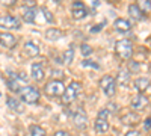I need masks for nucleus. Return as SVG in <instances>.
I'll use <instances>...</instances> for the list:
<instances>
[{
    "mask_svg": "<svg viewBox=\"0 0 151 136\" xmlns=\"http://www.w3.org/2000/svg\"><path fill=\"white\" fill-rule=\"evenodd\" d=\"M18 95H20V100L23 103H27V104H36L41 98L40 91L35 86H23L18 92Z\"/></svg>",
    "mask_w": 151,
    "mask_h": 136,
    "instance_id": "obj_1",
    "label": "nucleus"
},
{
    "mask_svg": "<svg viewBox=\"0 0 151 136\" xmlns=\"http://www.w3.org/2000/svg\"><path fill=\"white\" fill-rule=\"evenodd\" d=\"M115 53L121 60H129L133 56V42L130 40H119L115 44Z\"/></svg>",
    "mask_w": 151,
    "mask_h": 136,
    "instance_id": "obj_2",
    "label": "nucleus"
},
{
    "mask_svg": "<svg viewBox=\"0 0 151 136\" xmlns=\"http://www.w3.org/2000/svg\"><path fill=\"white\" fill-rule=\"evenodd\" d=\"M65 92V85L62 80L53 79L44 86V94L47 97H62Z\"/></svg>",
    "mask_w": 151,
    "mask_h": 136,
    "instance_id": "obj_3",
    "label": "nucleus"
},
{
    "mask_svg": "<svg viewBox=\"0 0 151 136\" xmlns=\"http://www.w3.org/2000/svg\"><path fill=\"white\" fill-rule=\"evenodd\" d=\"M79 92H80V83L79 82H71L67 86L64 95H62V103L64 104H71L76 98H77Z\"/></svg>",
    "mask_w": 151,
    "mask_h": 136,
    "instance_id": "obj_4",
    "label": "nucleus"
},
{
    "mask_svg": "<svg viewBox=\"0 0 151 136\" xmlns=\"http://www.w3.org/2000/svg\"><path fill=\"white\" fill-rule=\"evenodd\" d=\"M100 88L103 89V92L107 97H113L115 95V88H116V79L110 76V74H106L100 80Z\"/></svg>",
    "mask_w": 151,
    "mask_h": 136,
    "instance_id": "obj_5",
    "label": "nucleus"
},
{
    "mask_svg": "<svg viewBox=\"0 0 151 136\" xmlns=\"http://www.w3.org/2000/svg\"><path fill=\"white\" fill-rule=\"evenodd\" d=\"M0 27L6 29V30H14V29L17 30L21 27V21L14 15L3 14V15H0Z\"/></svg>",
    "mask_w": 151,
    "mask_h": 136,
    "instance_id": "obj_6",
    "label": "nucleus"
},
{
    "mask_svg": "<svg viewBox=\"0 0 151 136\" xmlns=\"http://www.w3.org/2000/svg\"><path fill=\"white\" fill-rule=\"evenodd\" d=\"M73 121H74L76 127H77L79 130L86 129V126H88V117H86L85 110H83L82 107H80V109H77V110L74 112V115H73Z\"/></svg>",
    "mask_w": 151,
    "mask_h": 136,
    "instance_id": "obj_7",
    "label": "nucleus"
},
{
    "mask_svg": "<svg viewBox=\"0 0 151 136\" xmlns=\"http://www.w3.org/2000/svg\"><path fill=\"white\" fill-rule=\"evenodd\" d=\"M71 14L76 20H82L88 15V9L82 2H74L73 6H71Z\"/></svg>",
    "mask_w": 151,
    "mask_h": 136,
    "instance_id": "obj_8",
    "label": "nucleus"
},
{
    "mask_svg": "<svg viewBox=\"0 0 151 136\" xmlns=\"http://www.w3.org/2000/svg\"><path fill=\"white\" fill-rule=\"evenodd\" d=\"M17 42H18V40L12 33H9V32H0V44H2L3 47L14 48L17 45Z\"/></svg>",
    "mask_w": 151,
    "mask_h": 136,
    "instance_id": "obj_9",
    "label": "nucleus"
},
{
    "mask_svg": "<svg viewBox=\"0 0 151 136\" xmlns=\"http://www.w3.org/2000/svg\"><path fill=\"white\" fill-rule=\"evenodd\" d=\"M30 74H32V79L35 82H42L45 73H44V65L41 62H33L30 67Z\"/></svg>",
    "mask_w": 151,
    "mask_h": 136,
    "instance_id": "obj_10",
    "label": "nucleus"
},
{
    "mask_svg": "<svg viewBox=\"0 0 151 136\" xmlns=\"http://www.w3.org/2000/svg\"><path fill=\"white\" fill-rule=\"evenodd\" d=\"M147 106H148V98L144 94H137L132 98V107L134 110H139L141 112V110H144Z\"/></svg>",
    "mask_w": 151,
    "mask_h": 136,
    "instance_id": "obj_11",
    "label": "nucleus"
},
{
    "mask_svg": "<svg viewBox=\"0 0 151 136\" xmlns=\"http://www.w3.org/2000/svg\"><path fill=\"white\" fill-rule=\"evenodd\" d=\"M6 106L14 110L17 114H23L24 112V106H23V101L20 98H15V97H6Z\"/></svg>",
    "mask_w": 151,
    "mask_h": 136,
    "instance_id": "obj_12",
    "label": "nucleus"
},
{
    "mask_svg": "<svg viewBox=\"0 0 151 136\" xmlns=\"http://www.w3.org/2000/svg\"><path fill=\"white\" fill-rule=\"evenodd\" d=\"M133 85H134L136 91L139 92V94H144V92L150 88V86H151L150 79H147V77H137V79L133 82Z\"/></svg>",
    "mask_w": 151,
    "mask_h": 136,
    "instance_id": "obj_13",
    "label": "nucleus"
},
{
    "mask_svg": "<svg viewBox=\"0 0 151 136\" xmlns=\"http://www.w3.org/2000/svg\"><path fill=\"white\" fill-rule=\"evenodd\" d=\"M94 129L97 132V135H104L109 130V122L106 118H97L94 122Z\"/></svg>",
    "mask_w": 151,
    "mask_h": 136,
    "instance_id": "obj_14",
    "label": "nucleus"
},
{
    "mask_svg": "<svg viewBox=\"0 0 151 136\" xmlns=\"http://www.w3.org/2000/svg\"><path fill=\"white\" fill-rule=\"evenodd\" d=\"M129 14H130V17H132L133 20H136V21H141V20L145 18V14L139 9L137 3H132V5H129Z\"/></svg>",
    "mask_w": 151,
    "mask_h": 136,
    "instance_id": "obj_15",
    "label": "nucleus"
},
{
    "mask_svg": "<svg viewBox=\"0 0 151 136\" xmlns=\"http://www.w3.org/2000/svg\"><path fill=\"white\" fill-rule=\"evenodd\" d=\"M121 121L127 126H136V124H139L141 119H139V115H137L136 112H127L125 115L121 117Z\"/></svg>",
    "mask_w": 151,
    "mask_h": 136,
    "instance_id": "obj_16",
    "label": "nucleus"
},
{
    "mask_svg": "<svg viewBox=\"0 0 151 136\" xmlns=\"http://www.w3.org/2000/svg\"><path fill=\"white\" fill-rule=\"evenodd\" d=\"M113 26L118 32H129L132 29V23L127 20V18H116L115 23H113Z\"/></svg>",
    "mask_w": 151,
    "mask_h": 136,
    "instance_id": "obj_17",
    "label": "nucleus"
},
{
    "mask_svg": "<svg viewBox=\"0 0 151 136\" xmlns=\"http://www.w3.org/2000/svg\"><path fill=\"white\" fill-rule=\"evenodd\" d=\"M23 53L26 55L27 58H35V56L40 55V48H38L33 42L27 41L26 44H24V47H23Z\"/></svg>",
    "mask_w": 151,
    "mask_h": 136,
    "instance_id": "obj_18",
    "label": "nucleus"
},
{
    "mask_svg": "<svg viewBox=\"0 0 151 136\" xmlns=\"http://www.w3.org/2000/svg\"><path fill=\"white\" fill-rule=\"evenodd\" d=\"M23 20L26 23H35V18H36V9L35 8H29L26 6L23 9V14H21Z\"/></svg>",
    "mask_w": 151,
    "mask_h": 136,
    "instance_id": "obj_19",
    "label": "nucleus"
},
{
    "mask_svg": "<svg viewBox=\"0 0 151 136\" xmlns=\"http://www.w3.org/2000/svg\"><path fill=\"white\" fill-rule=\"evenodd\" d=\"M129 82H130V71L125 70V68H121L118 76H116V83L125 86V85H129Z\"/></svg>",
    "mask_w": 151,
    "mask_h": 136,
    "instance_id": "obj_20",
    "label": "nucleus"
},
{
    "mask_svg": "<svg viewBox=\"0 0 151 136\" xmlns=\"http://www.w3.org/2000/svg\"><path fill=\"white\" fill-rule=\"evenodd\" d=\"M62 30L60 29H58V27H52V29H48L47 32H45V38L47 40H50V41H56V40H59V38H62Z\"/></svg>",
    "mask_w": 151,
    "mask_h": 136,
    "instance_id": "obj_21",
    "label": "nucleus"
},
{
    "mask_svg": "<svg viewBox=\"0 0 151 136\" xmlns=\"http://www.w3.org/2000/svg\"><path fill=\"white\" fill-rule=\"evenodd\" d=\"M29 130H30V136H45V130L40 126H36V124L30 126Z\"/></svg>",
    "mask_w": 151,
    "mask_h": 136,
    "instance_id": "obj_22",
    "label": "nucleus"
},
{
    "mask_svg": "<svg viewBox=\"0 0 151 136\" xmlns=\"http://www.w3.org/2000/svg\"><path fill=\"white\" fill-rule=\"evenodd\" d=\"M137 6H139V9L144 12V14H147V12L151 11V2L150 0H141V2L137 3Z\"/></svg>",
    "mask_w": 151,
    "mask_h": 136,
    "instance_id": "obj_23",
    "label": "nucleus"
},
{
    "mask_svg": "<svg viewBox=\"0 0 151 136\" xmlns=\"http://www.w3.org/2000/svg\"><path fill=\"white\" fill-rule=\"evenodd\" d=\"M73 58H74V50H73V47H70L68 50L65 52V55H64V62L67 65H70L73 62Z\"/></svg>",
    "mask_w": 151,
    "mask_h": 136,
    "instance_id": "obj_24",
    "label": "nucleus"
},
{
    "mask_svg": "<svg viewBox=\"0 0 151 136\" xmlns=\"http://www.w3.org/2000/svg\"><path fill=\"white\" fill-rule=\"evenodd\" d=\"M80 50H82V55H83V56H89V55L92 53L91 45H89V44H86V42H83V44L80 45Z\"/></svg>",
    "mask_w": 151,
    "mask_h": 136,
    "instance_id": "obj_25",
    "label": "nucleus"
},
{
    "mask_svg": "<svg viewBox=\"0 0 151 136\" xmlns=\"http://www.w3.org/2000/svg\"><path fill=\"white\" fill-rule=\"evenodd\" d=\"M41 11H42V14H44V17H45V20H47L48 23H53V21H55V18H53V15H52V12H50L47 8H42Z\"/></svg>",
    "mask_w": 151,
    "mask_h": 136,
    "instance_id": "obj_26",
    "label": "nucleus"
},
{
    "mask_svg": "<svg viewBox=\"0 0 151 136\" xmlns=\"http://www.w3.org/2000/svg\"><path fill=\"white\" fill-rule=\"evenodd\" d=\"M107 117H109V110L107 109H101L98 112V115H97V118H106V119H107Z\"/></svg>",
    "mask_w": 151,
    "mask_h": 136,
    "instance_id": "obj_27",
    "label": "nucleus"
},
{
    "mask_svg": "<svg viewBox=\"0 0 151 136\" xmlns=\"http://www.w3.org/2000/svg\"><path fill=\"white\" fill-rule=\"evenodd\" d=\"M103 27H104V24H103V23H101V24H97L95 27H92V29H91V33H97V32L101 30Z\"/></svg>",
    "mask_w": 151,
    "mask_h": 136,
    "instance_id": "obj_28",
    "label": "nucleus"
},
{
    "mask_svg": "<svg viewBox=\"0 0 151 136\" xmlns=\"http://www.w3.org/2000/svg\"><path fill=\"white\" fill-rule=\"evenodd\" d=\"M89 65L94 67V68H98V65H97V64H92L91 60H83V67H89Z\"/></svg>",
    "mask_w": 151,
    "mask_h": 136,
    "instance_id": "obj_29",
    "label": "nucleus"
},
{
    "mask_svg": "<svg viewBox=\"0 0 151 136\" xmlns=\"http://www.w3.org/2000/svg\"><path fill=\"white\" fill-rule=\"evenodd\" d=\"M144 129H145V130H150V129H151V118H147V119H145Z\"/></svg>",
    "mask_w": 151,
    "mask_h": 136,
    "instance_id": "obj_30",
    "label": "nucleus"
},
{
    "mask_svg": "<svg viewBox=\"0 0 151 136\" xmlns=\"http://www.w3.org/2000/svg\"><path fill=\"white\" fill-rule=\"evenodd\" d=\"M124 136H139V132H136V130H130V132H127Z\"/></svg>",
    "mask_w": 151,
    "mask_h": 136,
    "instance_id": "obj_31",
    "label": "nucleus"
},
{
    "mask_svg": "<svg viewBox=\"0 0 151 136\" xmlns=\"http://www.w3.org/2000/svg\"><path fill=\"white\" fill-rule=\"evenodd\" d=\"M53 136H70V135H68L67 132H64V130H59V132H56Z\"/></svg>",
    "mask_w": 151,
    "mask_h": 136,
    "instance_id": "obj_32",
    "label": "nucleus"
},
{
    "mask_svg": "<svg viewBox=\"0 0 151 136\" xmlns=\"http://www.w3.org/2000/svg\"><path fill=\"white\" fill-rule=\"evenodd\" d=\"M148 45H150V47H151V38H150V40H148Z\"/></svg>",
    "mask_w": 151,
    "mask_h": 136,
    "instance_id": "obj_33",
    "label": "nucleus"
},
{
    "mask_svg": "<svg viewBox=\"0 0 151 136\" xmlns=\"http://www.w3.org/2000/svg\"><path fill=\"white\" fill-rule=\"evenodd\" d=\"M150 73H151V65H150Z\"/></svg>",
    "mask_w": 151,
    "mask_h": 136,
    "instance_id": "obj_34",
    "label": "nucleus"
},
{
    "mask_svg": "<svg viewBox=\"0 0 151 136\" xmlns=\"http://www.w3.org/2000/svg\"><path fill=\"white\" fill-rule=\"evenodd\" d=\"M0 97H2V92H0Z\"/></svg>",
    "mask_w": 151,
    "mask_h": 136,
    "instance_id": "obj_35",
    "label": "nucleus"
},
{
    "mask_svg": "<svg viewBox=\"0 0 151 136\" xmlns=\"http://www.w3.org/2000/svg\"><path fill=\"white\" fill-rule=\"evenodd\" d=\"M147 136H151V135H147Z\"/></svg>",
    "mask_w": 151,
    "mask_h": 136,
    "instance_id": "obj_36",
    "label": "nucleus"
}]
</instances>
